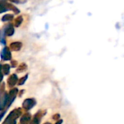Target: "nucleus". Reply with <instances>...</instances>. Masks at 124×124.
<instances>
[{
  "instance_id": "obj_1",
  "label": "nucleus",
  "mask_w": 124,
  "mask_h": 124,
  "mask_svg": "<svg viewBox=\"0 0 124 124\" xmlns=\"http://www.w3.org/2000/svg\"><path fill=\"white\" fill-rule=\"evenodd\" d=\"M21 115V109L17 108L10 112L8 116L5 120L3 124H16V120Z\"/></svg>"
},
{
  "instance_id": "obj_2",
  "label": "nucleus",
  "mask_w": 124,
  "mask_h": 124,
  "mask_svg": "<svg viewBox=\"0 0 124 124\" xmlns=\"http://www.w3.org/2000/svg\"><path fill=\"white\" fill-rule=\"evenodd\" d=\"M9 10L13 11L14 13L16 14L20 13V10L15 5H13V4L8 3L7 2L2 1V0H0V14L5 13L7 11H9Z\"/></svg>"
},
{
  "instance_id": "obj_3",
  "label": "nucleus",
  "mask_w": 124,
  "mask_h": 124,
  "mask_svg": "<svg viewBox=\"0 0 124 124\" xmlns=\"http://www.w3.org/2000/svg\"><path fill=\"white\" fill-rule=\"evenodd\" d=\"M8 102V93L5 91V83L0 89V111H2Z\"/></svg>"
},
{
  "instance_id": "obj_4",
  "label": "nucleus",
  "mask_w": 124,
  "mask_h": 124,
  "mask_svg": "<svg viewBox=\"0 0 124 124\" xmlns=\"http://www.w3.org/2000/svg\"><path fill=\"white\" fill-rule=\"evenodd\" d=\"M18 88H13L10 91L9 93H8V107H10V105L12 104V103L14 101L17 94H18Z\"/></svg>"
},
{
  "instance_id": "obj_5",
  "label": "nucleus",
  "mask_w": 124,
  "mask_h": 124,
  "mask_svg": "<svg viewBox=\"0 0 124 124\" xmlns=\"http://www.w3.org/2000/svg\"><path fill=\"white\" fill-rule=\"evenodd\" d=\"M1 58L4 61H9L12 58V54L8 47H5L1 51Z\"/></svg>"
},
{
  "instance_id": "obj_6",
  "label": "nucleus",
  "mask_w": 124,
  "mask_h": 124,
  "mask_svg": "<svg viewBox=\"0 0 124 124\" xmlns=\"http://www.w3.org/2000/svg\"><path fill=\"white\" fill-rule=\"evenodd\" d=\"M36 103L37 102L34 99H26L23 102V107L26 110H29L30 109L34 107Z\"/></svg>"
},
{
  "instance_id": "obj_7",
  "label": "nucleus",
  "mask_w": 124,
  "mask_h": 124,
  "mask_svg": "<svg viewBox=\"0 0 124 124\" xmlns=\"http://www.w3.org/2000/svg\"><path fill=\"white\" fill-rule=\"evenodd\" d=\"M3 29H4V31H5L6 36L11 37V36H13L14 34L15 29H14V26L12 23L7 24L6 26H5Z\"/></svg>"
},
{
  "instance_id": "obj_8",
  "label": "nucleus",
  "mask_w": 124,
  "mask_h": 124,
  "mask_svg": "<svg viewBox=\"0 0 124 124\" xmlns=\"http://www.w3.org/2000/svg\"><path fill=\"white\" fill-rule=\"evenodd\" d=\"M18 76L16 74H13L8 79V83L9 87H13L17 83H18Z\"/></svg>"
},
{
  "instance_id": "obj_9",
  "label": "nucleus",
  "mask_w": 124,
  "mask_h": 124,
  "mask_svg": "<svg viewBox=\"0 0 124 124\" xmlns=\"http://www.w3.org/2000/svg\"><path fill=\"white\" fill-rule=\"evenodd\" d=\"M22 47V43L21 42H13L10 44V48L13 51H19Z\"/></svg>"
},
{
  "instance_id": "obj_10",
  "label": "nucleus",
  "mask_w": 124,
  "mask_h": 124,
  "mask_svg": "<svg viewBox=\"0 0 124 124\" xmlns=\"http://www.w3.org/2000/svg\"><path fill=\"white\" fill-rule=\"evenodd\" d=\"M31 114L29 112L25 113L21 118V124H29V123L30 122L31 120Z\"/></svg>"
},
{
  "instance_id": "obj_11",
  "label": "nucleus",
  "mask_w": 124,
  "mask_h": 124,
  "mask_svg": "<svg viewBox=\"0 0 124 124\" xmlns=\"http://www.w3.org/2000/svg\"><path fill=\"white\" fill-rule=\"evenodd\" d=\"M23 16H18V17L15 19V21H14V26H16V27H19V26L21 25V23H23Z\"/></svg>"
},
{
  "instance_id": "obj_12",
  "label": "nucleus",
  "mask_w": 124,
  "mask_h": 124,
  "mask_svg": "<svg viewBox=\"0 0 124 124\" xmlns=\"http://www.w3.org/2000/svg\"><path fill=\"white\" fill-rule=\"evenodd\" d=\"M40 118H41V115H40V112H38L34 117L33 120H31L30 124H39L40 122Z\"/></svg>"
},
{
  "instance_id": "obj_13",
  "label": "nucleus",
  "mask_w": 124,
  "mask_h": 124,
  "mask_svg": "<svg viewBox=\"0 0 124 124\" xmlns=\"http://www.w3.org/2000/svg\"><path fill=\"white\" fill-rule=\"evenodd\" d=\"M5 33L4 31V29H0V43L2 45L6 44V40H5Z\"/></svg>"
},
{
  "instance_id": "obj_14",
  "label": "nucleus",
  "mask_w": 124,
  "mask_h": 124,
  "mask_svg": "<svg viewBox=\"0 0 124 124\" xmlns=\"http://www.w3.org/2000/svg\"><path fill=\"white\" fill-rule=\"evenodd\" d=\"M10 66L8 64H4L2 67V73L5 75H8L9 73H10Z\"/></svg>"
},
{
  "instance_id": "obj_15",
  "label": "nucleus",
  "mask_w": 124,
  "mask_h": 124,
  "mask_svg": "<svg viewBox=\"0 0 124 124\" xmlns=\"http://www.w3.org/2000/svg\"><path fill=\"white\" fill-rule=\"evenodd\" d=\"M14 18V16L13 14H6L5 16H3V17L2 18V21L3 22H6V21H11Z\"/></svg>"
},
{
  "instance_id": "obj_16",
  "label": "nucleus",
  "mask_w": 124,
  "mask_h": 124,
  "mask_svg": "<svg viewBox=\"0 0 124 124\" xmlns=\"http://www.w3.org/2000/svg\"><path fill=\"white\" fill-rule=\"evenodd\" d=\"M27 70V65L25 63H22L21 64H20L17 69V72H25Z\"/></svg>"
},
{
  "instance_id": "obj_17",
  "label": "nucleus",
  "mask_w": 124,
  "mask_h": 124,
  "mask_svg": "<svg viewBox=\"0 0 124 124\" xmlns=\"http://www.w3.org/2000/svg\"><path fill=\"white\" fill-rule=\"evenodd\" d=\"M2 1L5 2L10 1V2L16 3V4H25L27 2V0H2Z\"/></svg>"
},
{
  "instance_id": "obj_18",
  "label": "nucleus",
  "mask_w": 124,
  "mask_h": 124,
  "mask_svg": "<svg viewBox=\"0 0 124 124\" xmlns=\"http://www.w3.org/2000/svg\"><path fill=\"white\" fill-rule=\"evenodd\" d=\"M27 78H28V75H26L25 76H23V78H21L20 79L19 82H18V85H23V84L25 83L26 80H27Z\"/></svg>"
},
{
  "instance_id": "obj_19",
  "label": "nucleus",
  "mask_w": 124,
  "mask_h": 124,
  "mask_svg": "<svg viewBox=\"0 0 124 124\" xmlns=\"http://www.w3.org/2000/svg\"><path fill=\"white\" fill-rule=\"evenodd\" d=\"M2 66L0 65V84H1L2 79H3V74H2Z\"/></svg>"
},
{
  "instance_id": "obj_20",
  "label": "nucleus",
  "mask_w": 124,
  "mask_h": 124,
  "mask_svg": "<svg viewBox=\"0 0 124 124\" xmlns=\"http://www.w3.org/2000/svg\"><path fill=\"white\" fill-rule=\"evenodd\" d=\"M11 65L13 67H16L18 65V62L16 61H11Z\"/></svg>"
},
{
  "instance_id": "obj_21",
  "label": "nucleus",
  "mask_w": 124,
  "mask_h": 124,
  "mask_svg": "<svg viewBox=\"0 0 124 124\" xmlns=\"http://www.w3.org/2000/svg\"><path fill=\"white\" fill-rule=\"evenodd\" d=\"M60 117V115H58V114H56V115H55L53 116V119H55V120H56V119H58V117Z\"/></svg>"
},
{
  "instance_id": "obj_22",
  "label": "nucleus",
  "mask_w": 124,
  "mask_h": 124,
  "mask_svg": "<svg viewBox=\"0 0 124 124\" xmlns=\"http://www.w3.org/2000/svg\"><path fill=\"white\" fill-rule=\"evenodd\" d=\"M61 123H62V120H60L59 121H58L55 124H61Z\"/></svg>"
},
{
  "instance_id": "obj_23",
  "label": "nucleus",
  "mask_w": 124,
  "mask_h": 124,
  "mask_svg": "<svg viewBox=\"0 0 124 124\" xmlns=\"http://www.w3.org/2000/svg\"><path fill=\"white\" fill-rule=\"evenodd\" d=\"M45 124H50V123H45Z\"/></svg>"
}]
</instances>
